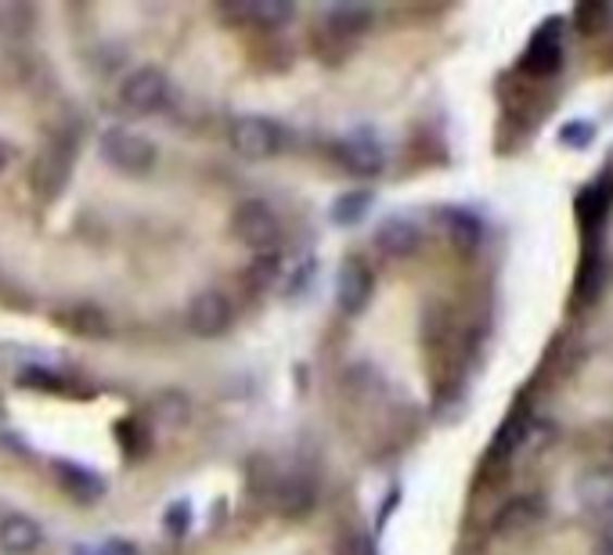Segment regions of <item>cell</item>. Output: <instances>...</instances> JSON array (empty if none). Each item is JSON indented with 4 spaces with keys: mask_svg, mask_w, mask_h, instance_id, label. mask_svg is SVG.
Wrapping results in <instances>:
<instances>
[{
    "mask_svg": "<svg viewBox=\"0 0 613 555\" xmlns=\"http://www.w3.org/2000/svg\"><path fill=\"white\" fill-rule=\"evenodd\" d=\"M603 15H606V8H596V4L577 8V26H581V33H592V22H599Z\"/></svg>",
    "mask_w": 613,
    "mask_h": 555,
    "instance_id": "3",
    "label": "cell"
},
{
    "mask_svg": "<svg viewBox=\"0 0 613 555\" xmlns=\"http://www.w3.org/2000/svg\"><path fill=\"white\" fill-rule=\"evenodd\" d=\"M538 519H541V502H538V497L516 494V497H509L502 508H498L495 530H498V534H520V530L535 527Z\"/></svg>",
    "mask_w": 613,
    "mask_h": 555,
    "instance_id": "1",
    "label": "cell"
},
{
    "mask_svg": "<svg viewBox=\"0 0 613 555\" xmlns=\"http://www.w3.org/2000/svg\"><path fill=\"white\" fill-rule=\"evenodd\" d=\"M596 555H613V534H606L603 541H599V548H596Z\"/></svg>",
    "mask_w": 613,
    "mask_h": 555,
    "instance_id": "4",
    "label": "cell"
},
{
    "mask_svg": "<svg viewBox=\"0 0 613 555\" xmlns=\"http://www.w3.org/2000/svg\"><path fill=\"white\" fill-rule=\"evenodd\" d=\"M527 70L535 76H552L555 70L563 65V48H560V37L555 33H541V37L535 40V48H530L527 54Z\"/></svg>",
    "mask_w": 613,
    "mask_h": 555,
    "instance_id": "2",
    "label": "cell"
}]
</instances>
